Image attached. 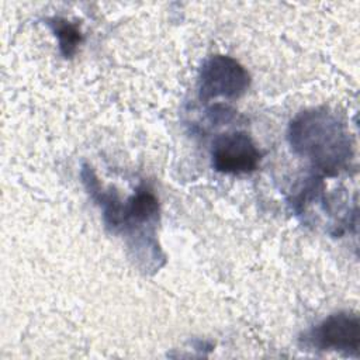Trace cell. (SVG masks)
Segmentation results:
<instances>
[{
    "label": "cell",
    "mask_w": 360,
    "mask_h": 360,
    "mask_svg": "<svg viewBox=\"0 0 360 360\" xmlns=\"http://www.w3.org/2000/svg\"><path fill=\"white\" fill-rule=\"evenodd\" d=\"M288 141L295 153L328 176L350 166L353 148L346 124L325 107L300 112L290 124Z\"/></svg>",
    "instance_id": "cell-1"
},
{
    "label": "cell",
    "mask_w": 360,
    "mask_h": 360,
    "mask_svg": "<svg viewBox=\"0 0 360 360\" xmlns=\"http://www.w3.org/2000/svg\"><path fill=\"white\" fill-rule=\"evenodd\" d=\"M248 70L233 58L212 55L201 66L198 79V97L201 101L225 97H240L249 87Z\"/></svg>",
    "instance_id": "cell-2"
},
{
    "label": "cell",
    "mask_w": 360,
    "mask_h": 360,
    "mask_svg": "<svg viewBox=\"0 0 360 360\" xmlns=\"http://www.w3.org/2000/svg\"><path fill=\"white\" fill-rule=\"evenodd\" d=\"M212 167L225 174H243L257 169L260 152L245 132L221 134L212 142Z\"/></svg>",
    "instance_id": "cell-3"
},
{
    "label": "cell",
    "mask_w": 360,
    "mask_h": 360,
    "mask_svg": "<svg viewBox=\"0 0 360 360\" xmlns=\"http://www.w3.org/2000/svg\"><path fill=\"white\" fill-rule=\"evenodd\" d=\"M312 342L323 350L357 356L360 350V318L354 312L340 311L326 316L312 332Z\"/></svg>",
    "instance_id": "cell-4"
},
{
    "label": "cell",
    "mask_w": 360,
    "mask_h": 360,
    "mask_svg": "<svg viewBox=\"0 0 360 360\" xmlns=\"http://www.w3.org/2000/svg\"><path fill=\"white\" fill-rule=\"evenodd\" d=\"M159 202L148 188H138L124 210V225H141L158 218Z\"/></svg>",
    "instance_id": "cell-5"
},
{
    "label": "cell",
    "mask_w": 360,
    "mask_h": 360,
    "mask_svg": "<svg viewBox=\"0 0 360 360\" xmlns=\"http://www.w3.org/2000/svg\"><path fill=\"white\" fill-rule=\"evenodd\" d=\"M46 22L51 27L55 37L58 38L60 53L66 59L73 58V55L77 52V48L83 39L79 25L62 17L48 18Z\"/></svg>",
    "instance_id": "cell-6"
}]
</instances>
